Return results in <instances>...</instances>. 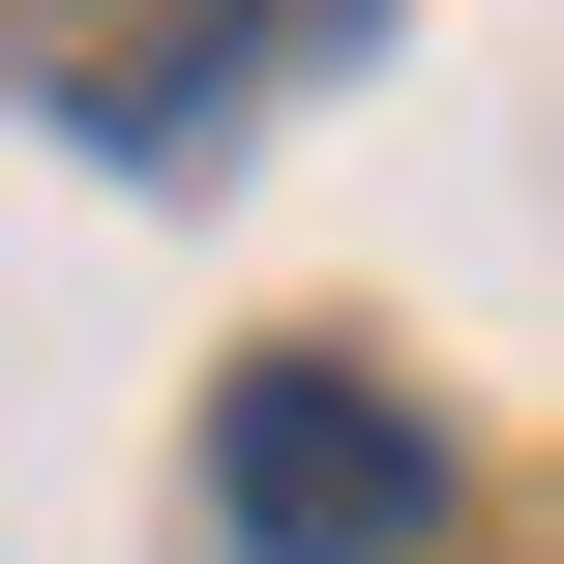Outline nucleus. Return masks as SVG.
Instances as JSON below:
<instances>
[{"label":"nucleus","mask_w":564,"mask_h":564,"mask_svg":"<svg viewBox=\"0 0 564 564\" xmlns=\"http://www.w3.org/2000/svg\"><path fill=\"white\" fill-rule=\"evenodd\" d=\"M208 506L268 564H416L446 535V446H416V387H357V357H238V387H208Z\"/></svg>","instance_id":"f257e3e1"}]
</instances>
